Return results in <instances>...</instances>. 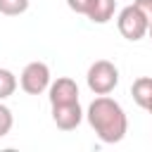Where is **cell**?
I'll list each match as a JSON object with an SVG mask.
<instances>
[{
    "label": "cell",
    "mask_w": 152,
    "mask_h": 152,
    "mask_svg": "<svg viewBox=\"0 0 152 152\" xmlns=\"http://www.w3.org/2000/svg\"><path fill=\"white\" fill-rule=\"evenodd\" d=\"M86 119L90 124V128L95 131V135L102 140V142H121L126 138V131H128V119H126V112L124 107L112 100L109 95H97L90 104H88V112H86Z\"/></svg>",
    "instance_id": "6da1fadb"
},
{
    "label": "cell",
    "mask_w": 152,
    "mask_h": 152,
    "mask_svg": "<svg viewBox=\"0 0 152 152\" xmlns=\"http://www.w3.org/2000/svg\"><path fill=\"white\" fill-rule=\"evenodd\" d=\"M147 36L152 38V21H150V28H147Z\"/></svg>",
    "instance_id": "5bb4252c"
},
{
    "label": "cell",
    "mask_w": 152,
    "mask_h": 152,
    "mask_svg": "<svg viewBox=\"0 0 152 152\" xmlns=\"http://www.w3.org/2000/svg\"><path fill=\"white\" fill-rule=\"evenodd\" d=\"M28 10V0H0V14L5 17H17Z\"/></svg>",
    "instance_id": "30bf717a"
},
{
    "label": "cell",
    "mask_w": 152,
    "mask_h": 152,
    "mask_svg": "<svg viewBox=\"0 0 152 152\" xmlns=\"http://www.w3.org/2000/svg\"><path fill=\"white\" fill-rule=\"evenodd\" d=\"M116 12V0H93L90 10H88V19L93 24H107Z\"/></svg>",
    "instance_id": "52a82bcc"
},
{
    "label": "cell",
    "mask_w": 152,
    "mask_h": 152,
    "mask_svg": "<svg viewBox=\"0 0 152 152\" xmlns=\"http://www.w3.org/2000/svg\"><path fill=\"white\" fill-rule=\"evenodd\" d=\"M50 66L45 62H28L19 76V86L28 95H40L50 88Z\"/></svg>",
    "instance_id": "277c9868"
},
{
    "label": "cell",
    "mask_w": 152,
    "mask_h": 152,
    "mask_svg": "<svg viewBox=\"0 0 152 152\" xmlns=\"http://www.w3.org/2000/svg\"><path fill=\"white\" fill-rule=\"evenodd\" d=\"M17 90V76L10 69H0V100L12 97Z\"/></svg>",
    "instance_id": "9c48e42d"
},
{
    "label": "cell",
    "mask_w": 152,
    "mask_h": 152,
    "mask_svg": "<svg viewBox=\"0 0 152 152\" xmlns=\"http://www.w3.org/2000/svg\"><path fill=\"white\" fill-rule=\"evenodd\" d=\"M147 112H150V114H152V102H150V107H147Z\"/></svg>",
    "instance_id": "9a60e30c"
},
{
    "label": "cell",
    "mask_w": 152,
    "mask_h": 152,
    "mask_svg": "<svg viewBox=\"0 0 152 152\" xmlns=\"http://www.w3.org/2000/svg\"><path fill=\"white\" fill-rule=\"evenodd\" d=\"M66 5H69V10L76 12V14H88L93 0H66Z\"/></svg>",
    "instance_id": "7c38bea8"
},
{
    "label": "cell",
    "mask_w": 152,
    "mask_h": 152,
    "mask_svg": "<svg viewBox=\"0 0 152 152\" xmlns=\"http://www.w3.org/2000/svg\"><path fill=\"white\" fill-rule=\"evenodd\" d=\"M12 126H14L12 109H10L7 104H2V100H0V138H5V135L12 131Z\"/></svg>",
    "instance_id": "8fae6325"
},
{
    "label": "cell",
    "mask_w": 152,
    "mask_h": 152,
    "mask_svg": "<svg viewBox=\"0 0 152 152\" xmlns=\"http://www.w3.org/2000/svg\"><path fill=\"white\" fill-rule=\"evenodd\" d=\"M131 95H133V100H135L138 107L147 109L150 102H152V76H140V78H135L133 86H131Z\"/></svg>",
    "instance_id": "ba28073f"
},
{
    "label": "cell",
    "mask_w": 152,
    "mask_h": 152,
    "mask_svg": "<svg viewBox=\"0 0 152 152\" xmlns=\"http://www.w3.org/2000/svg\"><path fill=\"white\" fill-rule=\"evenodd\" d=\"M50 104H66V102H78V86L69 76H59L57 81L50 83L48 88Z\"/></svg>",
    "instance_id": "8992f818"
},
{
    "label": "cell",
    "mask_w": 152,
    "mask_h": 152,
    "mask_svg": "<svg viewBox=\"0 0 152 152\" xmlns=\"http://www.w3.org/2000/svg\"><path fill=\"white\" fill-rule=\"evenodd\" d=\"M116 26H119V33L126 38V40H140L147 36V28H150V19L135 7V5H126L121 12H119V19H116Z\"/></svg>",
    "instance_id": "3957f363"
},
{
    "label": "cell",
    "mask_w": 152,
    "mask_h": 152,
    "mask_svg": "<svg viewBox=\"0 0 152 152\" xmlns=\"http://www.w3.org/2000/svg\"><path fill=\"white\" fill-rule=\"evenodd\" d=\"M52 107V121L62 131H74L83 121L81 102H66V104H50Z\"/></svg>",
    "instance_id": "5b68a950"
},
{
    "label": "cell",
    "mask_w": 152,
    "mask_h": 152,
    "mask_svg": "<svg viewBox=\"0 0 152 152\" xmlns=\"http://www.w3.org/2000/svg\"><path fill=\"white\" fill-rule=\"evenodd\" d=\"M86 81H88V88L95 95H109L119 86V69L109 59H97L88 66Z\"/></svg>",
    "instance_id": "7a4b0ae2"
},
{
    "label": "cell",
    "mask_w": 152,
    "mask_h": 152,
    "mask_svg": "<svg viewBox=\"0 0 152 152\" xmlns=\"http://www.w3.org/2000/svg\"><path fill=\"white\" fill-rule=\"evenodd\" d=\"M133 5H135V7H138V10H140L150 21H152V0H135Z\"/></svg>",
    "instance_id": "4fadbf2b"
}]
</instances>
